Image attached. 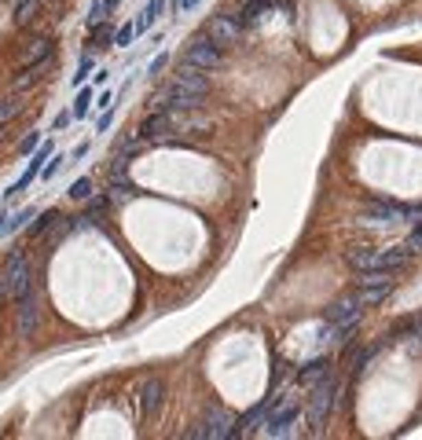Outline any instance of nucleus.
Returning <instances> with one entry per match:
<instances>
[{
  "label": "nucleus",
  "instance_id": "nucleus-1",
  "mask_svg": "<svg viewBox=\"0 0 422 440\" xmlns=\"http://www.w3.org/2000/svg\"><path fill=\"white\" fill-rule=\"evenodd\" d=\"M206 92H209V78H206V70H191V67H184V70H180V78H176V81L165 89V95H162V103H158V106H165V111L173 114V117H184V114H195L198 106H202ZM151 111H154V106H151Z\"/></svg>",
  "mask_w": 422,
  "mask_h": 440
},
{
  "label": "nucleus",
  "instance_id": "nucleus-2",
  "mask_svg": "<svg viewBox=\"0 0 422 440\" xmlns=\"http://www.w3.org/2000/svg\"><path fill=\"white\" fill-rule=\"evenodd\" d=\"M345 261H349L353 272H389V275H397L400 268L411 261V250L404 242H400V246H382V250H375V246H360V250L345 253Z\"/></svg>",
  "mask_w": 422,
  "mask_h": 440
},
{
  "label": "nucleus",
  "instance_id": "nucleus-3",
  "mask_svg": "<svg viewBox=\"0 0 422 440\" xmlns=\"http://www.w3.org/2000/svg\"><path fill=\"white\" fill-rule=\"evenodd\" d=\"M338 393H342V378H338L334 371H327L323 378L312 385V396H309V404H305V415H309L312 426H323L327 415H334Z\"/></svg>",
  "mask_w": 422,
  "mask_h": 440
},
{
  "label": "nucleus",
  "instance_id": "nucleus-4",
  "mask_svg": "<svg viewBox=\"0 0 422 440\" xmlns=\"http://www.w3.org/2000/svg\"><path fill=\"white\" fill-rule=\"evenodd\" d=\"M0 279H4V294L12 297V301H19V297H26L30 290H34V268H30L23 250L8 253V264H4V272H0Z\"/></svg>",
  "mask_w": 422,
  "mask_h": 440
},
{
  "label": "nucleus",
  "instance_id": "nucleus-5",
  "mask_svg": "<svg viewBox=\"0 0 422 440\" xmlns=\"http://www.w3.org/2000/svg\"><path fill=\"white\" fill-rule=\"evenodd\" d=\"M220 59H224V48L206 34H198L184 48V67H191V70H213V67H220Z\"/></svg>",
  "mask_w": 422,
  "mask_h": 440
},
{
  "label": "nucleus",
  "instance_id": "nucleus-6",
  "mask_svg": "<svg viewBox=\"0 0 422 440\" xmlns=\"http://www.w3.org/2000/svg\"><path fill=\"white\" fill-rule=\"evenodd\" d=\"M129 158H118V165L110 169V176H107V195L114 206H125V202H136L143 195V187L136 184V180H129Z\"/></svg>",
  "mask_w": 422,
  "mask_h": 440
},
{
  "label": "nucleus",
  "instance_id": "nucleus-7",
  "mask_svg": "<svg viewBox=\"0 0 422 440\" xmlns=\"http://www.w3.org/2000/svg\"><path fill=\"white\" fill-rule=\"evenodd\" d=\"M360 290H353V294H345V297H338V301H331L323 308V323L327 327H353V323H360Z\"/></svg>",
  "mask_w": 422,
  "mask_h": 440
},
{
  "label": "nucleus",
  "instance_id": "nucleus-8",
  "mask_svg": "<svg viewBox=\"0 0 422 440\" xmlns=\"http://www.w3.org/2000/svg\"><path fill=\"white\" fill-rule=\"evenodd\" d=\"M235 426L239 418H231L224 407H213V411H206V418L198 422L195 429H187V437H213V440H231L235 437Z\"/></svg>",
  "mask_w": 422,
  "mask_h": 440
},
{
  "label": "nucleus",
  "instance_id": "nucleus-9",
  "mask_svg": "<svg viewBox=\"0 0 422 440\" xmlns=\"http://www.w3.org/2000/svg\"><path fill=\"white\" fill-rule=\"evenodd\" d=\"M202 34L213 37L220 48H228V45H235V40L242 37V26H239L231 15H213V19H206V30H202Z\"/></svg>",
  "mask_w": 422,
  "mask_h": 440
},
{
  "label": "nucleus",
  "instance_id": "nucleus-10",
  "mask_svg": "<svg viewBox=\"0 0 422 440\" xmlns=\"http://www.w3.org/2000/svg\"><path fill=\"white\" fill-rule=\"evenodd\" d=\"M276 12V0H242V8L231 19L242 26V30H253L257 23H265V15Z\"/></svg>",
  "mask_w": 422,
  "mask_h": 440
},
{
  "label": "nucleus",
  "instance_id": "nucleus-11",
  "mask_svg": "<svg viewBox=\"0 0 422 440\" xmlns=\"http://www.w3.org/2000/svg\"><path fill=\"white\" fill-rule=\"evenodd\" d=\"M327 371H331V356H323V352H316V356H309V360L301 363L294 378H298V385H301V389H312V385L320 382Z\"/></svg>",
  "mask_w": 422,
  "mask_h": 440
},
{
  "label": "nucleus",
  "instance_id": "nucleus-12",
  "mask_svg": "<svg viewBox=\"0 0 422 440\" xmlns=\"http://www.w3.org/2000/svg\"><path fill=\"white\" fill-rule=\"evenodd\" d=\"M37 297H34V290H30L26 297H19V308H15V327H19V334L23 338H34V330H37Z\"/></svg>",
  "mask_w": 422,
  "mask_h": 440
},
{
  "label": "nucleus",
  "instance_id": "nucleus-13",
  "mask_svg": "<svg viewBox=\"0 0 422 440\" xmlns=\"http://www.w3.org/2000/svg\"><path fill=\"white\" fill-rule=\"evenodd\" d=\"M158 404H162V382L151 378L140 385V396H136V418L140 422H147L151 418V411H158Z\"/></svg>",
  "mask_w": 422,
  "mask_h": 440
},
{
  "label": "nucleus",
  "instance_id": "nucleus-14",
  "mask_svg": "<svg viewBox=\"0 0 422 440\" xmlns=\"http://www.w3.org/2000/svg\"><path fill=\"white\" fill-rule=\"evenodd\" d=\"M169 125H173V114H169L165 106H154V111H151V114H147L143 121H140V128H136V136L151 143V139H154L158 132H165Z\"/></svg>",
  "mask_w": 422,
  "mask_h": 440
},
{
  "label": "nucleus",
  "instance_id": "nucleus-15",
  "mask_svg": "<svg viewBox=\"0 0 422 440\" xmlns=\"http://www.w3.org/2000/svg\"><path fill=\"white\" fill-rule=\"evenodd\" d=\"M51 70V59H40V62H26V67L23 70H19L15 73V81H12V89L15 92H26L30 89V84H37L40 78H45V73Z\"/></svg>",
  "mask_w": 422,
  "mask_h": 440
},
{
  "label": "nucleus",
  "instance_id": "nucleus-16",
  "mask_svg": "<svg viewBox=\"0 0 422 440\" xmlns=\"http://www.w3.org/2000/svg\"><path fill=\"white\" fill-rule=\"evenodd\" d=\"M165 8H169V0H147V8L140 12V19H136V34H147V30L165 15Z\"/></svg>",
  "mask_w": 422,
  "mask_h": 440
},
{
  "label": "nucleus",
  "instance_id": "nucleus-17",
  "mask_svg": "<svg viewBox=\"0 0 422 440\" xmlns=\"http://www.w3.org/2000/svg\"><path fill=\"white\" fill-rule=\"evenodd\" d=\"M45 12V0H15V26H30Z\"/></svg>",
  "mask_w": 422,
  "mask_h": 440
},
{
  "label": "nucleus",
  "instance_id": "nucleus-18",
  "mask_svg": "<svg viewBox=\"0 0 422 440\" xmlns=\"http://www.w3.org/2000/svg\"><path fill=\"white\" fill-rule=\"evenodd\" d=\"M114 45V26L103 19V23L89 26V48H110Z\"/></svg>",
  "mask_w": 422,
  "mask_h": 440
},
{
  "label": "nucleus",
  "instance_id": "nucleus-19",
  "mask_svg": "<svg viewBox=\"0 0 422 440\" xmlns=\"http://www.w3.org/2000/svg\"><path fill=\"white\" fill-rule=\"evenodd\" d=\"M356 286H360V290L393 286V275H389V272H356Z\"/></svg>",
  "mask_w": 422,
  "mask_h": 440
},
{
  "label": "nucleus",
  "instance_id": "nucleus-20",
  "mask_svg": "<svg viewBox=\"0 0 422 440\" xmlns=\"http://www.w3.org/2000/svg\"><path fill=\"white\" fill-rule=\"evenodd\" d=\"M56 224H59V209H45L34 224H30V239H40V235H48V228H56Z\"/></svg>",
  "mask_w": 422,
  "mask_h": 440
},
{
  "label": "nucleus",
  "instance_id": "nucleus-21",
  "mask_svg": "<svg viewBox=\"0 0 422 440\" xmlns=\"http://www.w3.org/2000/svg\"><path fill=\"white\" fill-rule=\"evenodd\" d=\"M92 100H96V92H92V89H84V84H81V89H78V95H73V121H78V117H89V111H92Z\"/></svg>",
  "mask_w": 422,
  "mask_h": 440
},
{
  "label": "nucleus",
  "instance_id": "nucleus-22",
  "mask_svg": "<svg viewBox=\"0 0 422 440\" xmlns=\"http://www.w3.org/2000/svg\"><path fill=\"white\" fill-rule=\"evenodd\" d=\"M84 202H89V206H84V220H89V217H99V213H107L110 206H114V202H110V195H107V191H99V195L96 198H84Z\"/></svg>",
  "mask_w": 422,
  "mask_h": 440
},
{
  "label": "nucleus",
  "instance_id": "nucleus-23",
  "mask_svg": "<svg viewBox=\"0 0 422 440\" xmlns=\"http://www.w3.org/2000/svg\"><path fill=\"white\" fill-rule=\"evenodd\" d=\"M19 111H23V95H19V92L15 95H4V100H0V125H8Z\"/></svg>",
  "mask_w": 422,
  "mask_h": 440
},
{
  "label": "nucleus",
  "instance_id": "nucleus-24",
  "mask_svg": "<svg viewBox=\"0 0 422 440\" xmlns=\"http://www.w3.org/2000/svg\"><path fill=\"white\" fill-rule=\"evenodd\" d=\"M92 187H96V180H92V176H78V180L70 184V191H67V195H70L73 202H84V198L92 195Z\"/></svg>",
  "mask_w": 422,
  "mask_h": 440
},
{
  "label": "nucleus",
  "instance_id": "nucleus-25",
  "mask_svg": "<svg viewBox=\"0 0 422 440\" xmlns=\"http://www.w3.org/2000/svg\"><path fill=\"white\" fill-rule=\"evenodd\" d=\"M360 290V286H356ZM389 290L393 286H378V290H360V301H364V308H375V305H382L386 297H389Z\"/></svg>",
  "mask_w": 422,
  "mask_h": 440
},
{
  "label": "nucleus",
  "instance_id": "nucleus-26",
  "mask_svg": "<svg viewBox=\"0 0 422 440\" xmlns=\"http://www.w3.org/2000/svg\"><path fill=\"white\" fill-rule=\"evenodd\" d=\"M136 37H140V34H136V23H125V26L114 30V48H129Z\"/></svg>",
  "mask_w": 422,
  "mask_h": 440
},
{
  "label": "nucleus",
  "instance_id": "nucleus-27",
  "mask_svg": "<svg viewBox=\"0 0 422 440\" xmlns=\"http://www.w3.org/2000/svg\"><path fill=\"white\" fill-rule=\"evenodd\" d=\"M62 165H67V154H59V151H56V154H51L48 162H45V169H40V180H45V184H48V180L56 176V173H59Z\"/></svg>",
  "mask_w": 422,
  "mask_h": 440
},
{
  "label": "nucleus",
  "instance_id": "nucleus-28",
  "mask_svg": "<svg viewBox=\"0 0 422 440\" xmlns=\"http://www.w3.org/2000/svg\"><path fill=\"white\" fill-rule=\"evenodd\" d=\"M103 19H107V4H103V0H92V8H89V15H84V23L96 26V23H103Z\"/></svg>",
  "mask_w": 422,
  "mask_h": 440
},
{
  "label": "nucleus",
  "instance_id": "nucleus-29",
  "mask_svg": "<svg viewBox=\"0 0 422 440\" xmlns=\"http://www.w3.org/2000/svg\"><path fill=\"white\" fill-rule=\"evenodd\" d=\"M92 67H96V59H92V56H81V67H78V73H73V84H78V89H81L84 81H89Z\"/></svg>",
  "mask_w": 422,
  "mask_h": 440
},
{
  "label": "nucleus",
  "instance_id": "nucleus-30",
  "mask_svg": "<svg viewBox=\"0 0 422 440\" xmlns=\"http://www.w3.org/2000/svg\"><path fill=\"white\" fill-rule=\"evenodd\" d=\"M404 246H408L411 253H422V220L415 224V228H411V235L404 239Z\"/></svg>",
  "mask_w": 422,
  "mask_h": 440
},
{
  "label": "nucleus",
  "instance_id": "nucleus-31",
  "mask_svg": "<svg viewBox=\"0 0 422 440\" xmlns=\"http://www.w3.org/2000/svg\"><path fill=\"white\" fill-rule=\"evenodd\" d=\"M37 147H40V132H30L23 143H19V154H34Z\"/></svg>",
  "mask_w": 422,
  "mask_h": 440
},
{
  "label": "nucleus",
  "instance_id": "nucleus-32",
  "mask_svg": "<svg viewBox=\"0 0 422 440\" xmlns=\"http://www.w3.org/2000/svg\"><path fill=\"white\" fill-rule=\"evenodd\" d=\"M165 62H169V56L162 51V56H154L151 62H147V78H154V73H162L165 70Z\"/></svg>",
  "mask_w": 422,
  "mask_h": 440
},
{
  "label": "nucleus",
  "instance_id": "nucleus-33",
  "mask_svg": "<svg viewBox=\"0 0 422 440\" xmlns=\"http://www.w3.org/2000/svg\"><path fill=\"white\" fill-rule=\"evenodd\" d=\"M70 121H73V114H70V111H59L56 121H51V132H62V128H70Z\"/></svg>",
  "mask_w": 422,
  "mask_h": 440
},
{
  "label": "nucleus",
  "instance_id": "nucleus-34",
  "mask_svg": "<svg viewBox=\"0 0 422 440\" xmlns=\"http://www.w3.org/2000/svg\"><path fill=\"white\" fill-rule=\"evenodd\" d=\"M110 125H114V106H107V111L99 114V121H96V132H107Z\"/></svg>",
  "mask_w": 422,
  "mask_h": 440
},
{
  "label": "nucleus",
  "instance_id": "nucleus-35",
  "mask_svg": "<svg viewBox=\"0 0 422 440\" xmlns=\"http://www.w3.org/2000/svg\"><path fill=\"white\" fill-rule=\"evenodd\" d=\"M169 4H173V12H195L202 0H169Z\"/></svg>",
  "mask_w": 422,
  "mask_h": 440
},
{
  "label": "nucleus",
  "instance_id": "nucleus-36",
  "mask_svg": "<svg viewBox=\"0 0 422 440\" xmlns=\"http://www.w3.org/2000/svg\"><path fill=\"white\" fill-rule=\"evenodd\" d=\"M89 151H92V139H81V143H78V147H73V151H70V162H78V158H84Z\"/></svg>",
  "mask_w": 422,
  "mask_h": 440
},
{
  "label": "nucleus",
  "instance_id": "nucleus-37",
  "mask_svg": "<svg viewBox=\"0 0 422 440\" xmlns=\"http://www.w3.org/2000/svg\"><path fill=\"white\" fill-rule=\"evenodd\" d=\"M96 106H103V111H107V106H114V92H99Z\"/></svg>",
  "mask_w": 422,
  "mask_h": 440
},
{
  "label": "nucleus",
  "instance_id": "nucleus-38",
  "mask_svg": "<svg viewBox=\"0 0 422 440\" xmlns=\"http://www.w3.org/2000/svg\"><path fill=\"white\" fill-rule=\"evenodd\" d=\"M415 338L422 341V319H415Z\"/></svg>",
  "mask_w": 422,
  "mask_h": 440
},
{
  "label": "nucleus",
  "instance_id": "nucleus-39",
  "mask_svg": "<svg viewBox=\"0 0 422 440\" xmlns=\"http://www.w3.org/2000/svg\"><path fill=\"white\" fill-rule=\"evenodd\" d=\"M0 297H4V279H0Z\"/></svg>",
  "mask_w": 422,
  "mask_h": 440
},
{
  "label": "nucleus",
  "instance_id": "nucleus-40",
  "mask_svg": "<svg viewBox=\"0 0 422 440\" xmlns=\"http://www.w3.org/2000/svg\"><path fill=\"white\" fill-rule=\"evenodd\" d=\"M0 139H4V125H0Z\"/></svg>",
  "mask_w": 422,
  "mask_h": 440
},
{
  "label": "nucleus",
  "instance_id": "nucleus-41",
  "mask_svg": "<svg viewBox=\"0 0 422 440\" xmlns=\"http://www.w3.org/2000/svg\"><path fill=\"white\" fill-rule=\"evenodd\" d=\"M45 4H51V0H45Z\"/></svg>",
  "mask_w": 422,
  "mask_h": 440
}]
</instances>
